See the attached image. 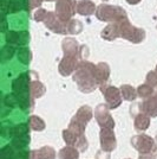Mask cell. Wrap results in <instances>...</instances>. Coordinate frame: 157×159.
<instances>
[{
    "instance_id": "obj_6",
    "label": "cell",
    "mask_w": 157,
    "mask_h": 159,
    "mask_svg": "<svg viewBox=\"0 0 157 159\" xmlns=\"http://www.w3.org/2000/svg\"><path fill=\"white\" fill-rule=\"evenodd\" d=\"M19 0H8V11L15 12L19 10Z\"/></svg>"
},
{
    "instance_id": "obj_9",
    "label": "cell",
    "mask_w": 157,
    "mask_h": 159,
    "mask_svg": "<svg viewBox=\"0 0 157 159\" xmlns=\"http://www.w3.org/2000/svg\"><path fill=\"white\" fill-rule=\"evenodd\" d=\"M129 4H131V5H135V4H138L141 0H126Z\"/></svg>"
},
{
    "instance_id": "obj_7",
    "label": "cell",
    "mask_w": 157,
    "mask_h": 159,
    "mask_svg": "<svg viewBox=\"0 0 157 159\" xmlns=\"http://www.w3.org/2000/svg\"><path fill=\"white\" fill-rule=\"evenodd\" d=\"M47 12H46L44 8H40V10H38L37 11V13H36V16H34V18H36V20L37 21H41V20L46 19V17H47Z\"/></svg>"
},
{
    "instance_id": "obj_3",
    "label": "cell",
    "mask_w": 157,
    "mask_h": 159,
    "mask_svg": "<svg viewBox=\"0 0 157 159\" xmlns=\"http://www.w3.org/2000/svg\"><path fill=\"white\" fill-rule=\"evenodd\" d=\"M76 10L78 13L83 14V16H90V14L95 13L96 7H95V4L90 0H82V1L77 2Z\"/></svg>"
},
{
    "instance_id": "obj_10",
    "label": "cell",
    "mask_w": 157,
    "mask_h": 159,
    "mask_svg": "<svg viewBox=\"0 0 157 159\" xmlns=\"http://www.w3.org/2000/svg\"><path fill=\"white\" fill-rule=\"evenodd\" d=\"M47 1H52V0H47Z\"/></svg>"
},
{
    "instance_id": "obj_5",
    "label": "cell",
    "mask_w": 157,
    "mask_h": 159,
    "mask_svg": "<svg viewBox=\"0 0 157 159\" xmlns=\"http://www.w3.org/2000/svg\"><path fill=\"white\" fill-rule=\"evenodd\" d=\"M19 58L23 63H28L30 62V52L27 49H21L19 51Z\"/></svg>"
},
{
    "instance_id": "obj_2",
    "label": "cell",
    "mask_w": 157,
    "mask_h": 159,
    "mask_svg": "<svg viewBox=\"0 0 157 159\" xmlns=\"http://www.w3.org/2000/svg\"><path fill=\"white\" fill-rule=\"evenodd\" d=\"M76 5H77V2H74L72 0H59L57 6H56L59 19L69 20V18L76 12Z\"/></svg>"
},
{
    "instance_id": "obj_1",
    "label": "cell",
    "mask_w": 157,
    "mask_h": 159,
    "mask_svg": "<svg viewBox=\"0 0 157 159\" xmlns=\"http://www.w3.org/2000/svg\"><path fill=\"white\" fill-rule=\"evenodd\" d=\"M97 17L99 20L104 21H110V20H122L125 19V12L116 6H109V5H102L97 10Z\"/></svg>"
},
{
    "instance_id": "obj_4",
    "label": "cell",
    "mask_w": 157,
    "mask_h": 159,
    "mask_svg": "<svg viewBox=\"0 0 157 159\" xmlns=\"http://www.w3.org/2000/svg\"><path fill=\"white\" fill-rule=\"evenodd\" d=\"M62 19H58V18H54V14L53 13H49L47 14V17H46V25L50 27L51 30L53 31H56V32H64L63 30H60V29H63V25H62Z\"/></svg>"
},
{
    "instance_id": "obj_8",
    "label": "cell",
    "mask_w": 157,
    "mask_h": 159,
    "mask_svg": "<svg viewBox=\"0 0 157 159\" xmlns=\"http://www.w3.org/2000/svg\"><path fill=\"white\" fill-rule=\"evenodd\" d=\"M41 1L43 0H25V2H27L28 5L26 6L27 11H30L31 8H33V7H37L39 6L40 4H41Z\"/></svg>"
}]
</instances>
